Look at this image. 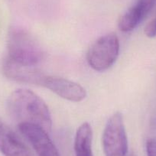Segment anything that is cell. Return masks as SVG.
<instances>
[{"instance_id":"11","label":"cell","mask_w":156,"mask_h":156,"mask_svg":"<svg viewBox=\"0 0 156 156\" xmlns=\"http://www.w3.org/2000/svg\"><path fill=\"white\" fill-rule=\"evenodd\" d=\"M145 34L148 37H154L156 36V17L153 19L145 28Z\"/></svg>"},{"instance_id":"9","label":"cell","mask_w":156,"mask_h":156,"mask_svg":"<svg viewBox=\"0 0 156 156\" xmlns=\"http://www.w3.org/2000/svg\"><path fill=\"white\" fill-rule=\"evenodd\" d=\"M0 152L5 156H31L18 136L2 123H0Z\"/></svg>"},{"instance_id":"2","label":"cell","mask_w":156,"mask_h":156,"mask_svg":"<svg viewBox=\"0 0 156 156\" xmlns=\"http://www.w3.org/2000/svg\"><path fill=\"white\" fill-rule=\"evenodd\" d=\"M6 57L16 62L35 66L44 58L41 44L28 31L14 27L9 30L7 39Z\"/></svg>"},{"instance_id":"6","label":"cell","mask_w":156,"mask_h":156,"mask_svg":"<svg viewBox=\"0 0 156 156\" xmlns=\"http://www.w3.org/2000/svg\"><path fill=\"white\" fill-rule=\"evenodd\" d=\"M2 70L7 78L19 83L42 86L46 75L35 68V66L20 64L5 57L2 61Z\"/></svg>"},{"instance_id":"7","label":"cell","mask_w":156,"mask_h":156,"mask_svg":"<svg viewBox=\"0 0 156 156\" xmlns=\"http://www.w3.org/2000/svg\"><path fill=\"white\" fill-rule=\"evenodd\" d=\"M42 87L70 102H81L87 97L86 90L81 85L60 76H45Z\"/></svg>"},{"instance_id":"10","label":"cell","mask_w":156,"mask_h":156,"mask_svg":"<svg viewBox=\"0 0 156 156\" xmlns=\"http://www.w3.org/2000/svg\"><path fill=\"white\" fill-rule=\"evenodd\" d=\"M93 130L88 122L78 127L74 138V152L76 156H94L92 149Z\"/></svg>"},{"instance_id":"1","label":"cell","mask_w":156,"mask_h":156,"mask_svg":"<svg viewBox=\"0 0 156 156\" xmlns=\"http://www.w3.org/2000/svg\"><path fill=\"white\" fill-rule=\"evenodd\" d=\"M10 115L19 124L35 125L49 133L52 119L45 102L31 90L19 89L12 93L7 102Z\"/></svg>"},{"instance_id":"4","label":"cell","mask_w":156,"mask_h":156,"mask_svg":"<svg viewBox=\"0 0 156 156\" xmlns=\"http://www.w3.org/2000/svg\"><path fill=\"white\" fill-rule=\"evenodd\" d=\"M102 139L105 156H127L128 140L120 112H115L108 119Z\"/></svg>"},{"instance_id":"8","label":"cell","mask_w":156,"mask_h":156,"mask_svg":"<svg viewBox=\"0 0 156 156\" xmlns=\"http://www.w3.org/2000/svg\"><path fill=\"white\" fill-rule=\"evenodd\" d=\"M155 3L156 0H136L134 5L119 19V30L129 32L135 29L151 11Z\"/></svg>"},{"instance_id":"12","label":"cell","mask_w":156,"mask_h":156,"mask_svg":"<svg viewBox=\"0 0 156 156\" xmlns=\"http://www.w3.org/2000/svg\"><path fill=\"white\" fill-rule=\"evenodd\" d=\"M147 156H156V139H149L146 142Z\"/></svg>"},{"instance_id":"3","label":"cell","mask_w":156,"mask_h":156,"mask_svg":"<svg viewBox=\"0 0 156 156\" xmlns=\"http://www.w3.org/2000/svg\"><path fill=\"white\" fill-rule=\"evenodd\" d=\"M119 53V41L115 33H109L98 38L88 50L87 61L91 68L104 71L112 67Z\"/></svg>"},{"instance_id":"5","label":"cell","mask_w":156,"mask_h":156,"mask_svg":"<svg viewBox=\"0 0 156 156\" xmlns=\"http://www.w3.org/2000/svg\"><path fill=\"white\" fill-rule=\"evenodd\" d=\"M19 131L29 142L37 156H60L59 151L49 137L48 133L35 125L21 123Z\"/></svg>"}]
</instances>
